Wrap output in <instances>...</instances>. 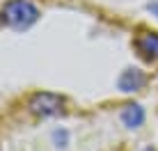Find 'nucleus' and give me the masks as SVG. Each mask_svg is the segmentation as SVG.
I'll use <instances>...</instances> for the list:
<instances>
[{
  "label": "nucleus",
  "instance_id": "nucleus-1",
  "mask_svg": "<svg viewBox=\"0 0 158 151\" xmlns=\"http://www.w3.org/2000/svg\"><path fill=\"white\" fill-rule=\"evenodd\" d=\"M2 23L12 30H28L39 21V9L30 0H7L2 5Z\"/></svg>",
  "mask_w": 158,
  "mask_h": 151
},
{
  "label": "nucleus",
  "instance_id": "nucleus-2",
  "mask_svg": "<svg viewBox=\"0 0 158 151\" xmlns=\"http://www.w3.org/2000/svg\"><path fill=\"white\" fill-rule=\"evenodd\" d=\"M30 112L37 117H55L64 110V99L53 92H37L35 96L30 99Z\"/></svg>",
  "mask_w": 158,
  "mask_h": 151
},
{
  "label": "nucleus",
  "instance_id": "nucleus-3",
  "mask_svg": "<svg viewBox=\"0 0 158 151\" xmlns=\"http://www.w3.org/2000/svg\"><path fill=\"white\" fill-rule=\"evenodd\" d=\"M135 48L147 60H158V32H142L135 39Z\"/></svg>",
  "mask_w": 158,
  "mask_h": 151
},
{
  "label": "nucleus",
  "instance_id": "nucleus-4",
  "mask_svg": "<svg viewBox=\"0 0 158 151\" xmlns=\"http://www.w3.org/2000/svg\"><path fill=\"white\" fill-rule=\"evenodd\" d=\"M144 85V73L138 71V69H126L122 76H119V89L131 94V92H138Z\"/></svg>",
  "mask_w": 158,
  "mask_h": 151
},
{
  "label": "nucleus",
  "instance_id": "nucleus-5",
  "mask_svg": "<svg viewBox=\"0 0 158 151\" xmlns=\"http://www.w3.org/2000/svg\"><path fill=\"white\" fill-rule=\"evenodd\" d=\"M122 121L126 128H140L144 124V108L133 103V105H126L122 110Z\"/></svg>",
  "mask_w": 158,
  "mask_h": 151
},
{
  "label": "nucleus",
  "instance_id": "nucleus-6",
  "mask_svg": "<svg viewBox=\"0 0 158 151\" xmlns=\"http://www.w3.org/2000/svg\"><path fill=\"white\" fill-rule=\"evenodd\" d=\"M149 12L158 16V2H151V5H149Z\"/></svg>",
  "mask_w": 158,
  "mask_h": 151
},
{
  "label": "nucleus",
  "instance_id": "nucleus-7",
  "mask_svg": "<svg viewBox=\"0 0 158 151\" xmlns=\"http://www.w3.org/2000/svg\"><path fill=\"white\" fill-rule=\"evenodd\" d=\"M142 151H156V149H151V147H147V149H142Z\"/></svg>",
  "mask_w": 158,
  "mask_h": 151
}]
</instances>
